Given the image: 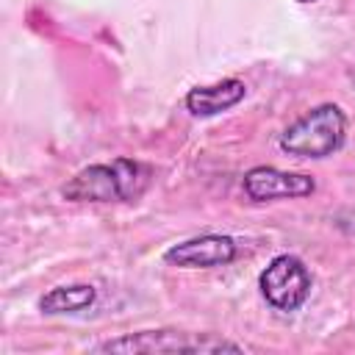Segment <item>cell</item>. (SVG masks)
<instances>
[{"instance_id":"cell-8","label":"cell","mask_w":355,"mask_h":355,"mask_svg":"<svg viewBox=\"0 0 355 355\" xmlns=\"http://www.w3.org/2000/svg\"><path fill=\"white\" fill-rule=\"evenodd\" d=\"M94 300H97V291L89 283L55 286V288H50L39 300V311L47 313V316H55V313H78V311L89 308Z\"/></svg>"},{"instance_id":"cell-5","label":"cell","mask_w":355,"mask_h":355,"mask_svg":"<svg viewBox=\"0 0 355 355\" xmlns=\"http://www.w3.org/2000/svg\"><path fill=\"white\" fill-rule=\"evenodd\" d=\"M239 255V244L230 236L222 233H205L186 241L172 244L164 252V261L180 269H211V266H227Z\"/></svg>"},{"instance_id":"cell-3","label":"cell","mask_w":355,"mask_h":355,"mask_svg":"<svg viewBox=\"0 0 355 355\" xmlns=\"http://www.w3.org/2000/svg\"><path fill=\"white\" fill-rule=\"evenodd\" d=\"M97 352H241L250 349L239 341L222 338L216 333H183V330H139L119 338H108L94 347Z\"/></svg>"},{"instance_id":"cell-9","label":"cell","mask_w":355,"mask_h":355,"mask_svg":"<svg viewBox=\"0 0 355 355\" xmlns=\"http://www.w3.org/2000/svg\"><path fill=\"white\" fill-rule=\"evenodd\" d=\"M297 3H316V0H297Z\"/></svg>"},{"instance_id":"cell-2","label":"cell","mask_w":355,"mask_h":355,"mask_svg":"<svg viewBox=\"0 0 355 355\" xmlns=\"http://www.w3.org/2000/svg\"><path fill=\"white\" fill-rule=\"evenodd\" d=\"M347 139V116L336 103H322L280 133V150L294 158H327Z\"/></svg>"},{"instance_id":"cell-7","label":"cell","mask_w":355,"mask_h":355,"mask_svg":"<svg viewBox=\"0 0 355 355\" xmlns=\"http://www.w3.org/2000/svg\"><path fill=\"white\" fill-rule=\"evenodd\" d=\"M247 97V86L239 78H225L211 86H194L186 94V108L194 116H216Z\"/></svg>"},{"instance_id":"cell-1","label":"cell","mask_w":355,"mask_h":355,"mask_svg":"<svg viewBox=\"0 0 355 355\" xmlns=\"http://www.w3.org/2000/svg\"><path fill=\"white\" fill-rule=\"evenodd\" d=\"M150 166L133 158H114L111 164H92L72 175L61 194L69 202H128L150 186Z\"/></svg>"},{"instance_id":"cell-6","label":"cell","mask_w":355,"mask_h":355,"mask_svg":"<svg viewBox=\"0 0 355 355\" xmlns=\"http://www.w3.org/2000/svg\"><path fill=\"white\" fill-rule=\"evenodd\" d=\"M241 186L252 202H269V200H283V197H308L316 189L311 175L286 172L277 166H252L244 175Z\"/></svg>"},{"instance_id":"cell-4","label":"cell","mask_w":355,"mask_h":355,"mask_svg":"<svg viewBox=\"0 0 355 355\" xmlns=\"http://www.w3.org/2000/svg\"><path fill=\"white\" fill-rule=\"evenodd\" d=\"M258 288L275 311L291 313L302 308L311 297V272L302 263V258L283 252L263 266V272L258 275Z\"/></svg>"}]
</instances>
